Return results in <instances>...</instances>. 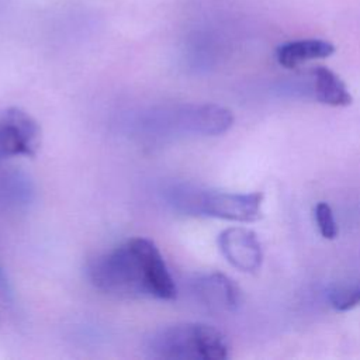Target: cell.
Instances as JSON below:
<instances>
[{
    "label": "cell",
    "mask_w": 360,
    "mask_h": 360,
    "mask_svg": "<svg viewBox=\"0 0 360 360\" xmlns=\"http://www.w3.org/2000/svg\"><path fill=\"white\" fill-rule=\"evenodd\" d=\"M86 274L97 291L114 297L170 301L177 295L159 248L148 238L127 239L98 255Z\"/></svg>",
    "instance_id": "cell-1"
},
{
    "label": "cell",
    "mask_w": 360,
    "mask_h": 360,
    "mask_svg": "<svg viewBox=\"0 0 360 360\" xmlns=\"http://www.w3.org/2000/svg\"><path fill=\"white\" fill-rule=\"evenodd\" d=\"M233 124L229 108L214 103H177L141 112L132 125L143 143H166L181 138L218 136Z\"/></svg>",
    "instance_id": "cell-2"
},
{
    "label": "cell",
    "mask_w": 360,
    "mask_h": 360,
    "mask_svg": "<svg viewBox=\"0 0 360 360\" xmlns=\"http://www.w3.org/2000/svg\"><path fill=\"white\" fill-rule=\"evenodd\" d=\"M166 204L187 217L253 222L262 218L263 193H228L191 183L170 184L163 193Z\"/></svg>",
    "instance_id": "cell-3"
},
{
    "label": "cell",
    "mask_w": 360,
    "mask_h": 360,
    "mask_svg": "<svg viewBox=\"0 0 360 360\" xmlns=\"http://www.w3.org/2000/svg\"><path fill=\"white\" fill-rule=\"evenodd\" d=\"M143 353L153 360H225L229 357V343L211 325L180 322L150 333Z\"/></svg>",
    "instance_id": "cell-4"
},
{
    "label": "cell",
    "mask_w": 360,
    "mask_h": 360,
    "mask_svg": "<svg viewBox=\"0 0 360 360\" xmlns=\"http://www.w3.org/2000/svg\"><path fill=\"white\" fill-rule=\"evenodd\" d=\"M41 145V128L24 110L0 111V167L11 158L34 156Z\"/></svg>",
    "instance_id": "cell-5"
},
{
    "label": "cell",
    "mask_w": 360,
    "mask_h": 360,
    "mask_svg": "<svg viewBox=\"0 0 360 360\" xmlns=\"http://www.w3.org/2000/svg\"><path fill=\"white\" fill-rule=\"evenodd\" d=\"M188 287L193 298L211 312H233L242 301L233 280L218 271L195 276Z\"/></svg>",
    "instance_id": "cell-6"
},
{
    "label": "cell",
    "mask_w": 360,
    "mask_h": 360,
    "mask_svg": "<svg viewBox=\"0 0 360 360\" xmlns=\"http://www.w3.org/2000/svg\"><path fill=\"white\" fill-rule=\"evenodd\" d=\"M218 248L229 264L243 273H257L263 263V249L257 235L242 226H231L218 235Z\"/></svg>",
    "instance_id": "cell-7"
},
{
    "label": "cell",
    "mask_w": 360,
    "mask_h": 360,
    "mask_svg": "<svg viewBox=\"0 0 360 360\" xmlns=\"http://www.w3.org/2000/svg\"><path fill=\"white\" fill-rule=\"evenodd\" d=\"M335 53V45L325 39H297L281 44L276 51L277 62L285 69H294L301 63L325 59Z\"/></svg>",
    "instance_id": "cell-8"
},
{
    "label": "cell",
    "mask_w": 360,
    "mask_h": 360,
    "mask_svg": "<svg viewBox=\"0 0 360 360\" xmlns=\"http://www.w3.org/2000/svg\"><path fill=\"white\" fill-rule=\"evenodd\" d=\"M314 89L318 101L330 107H347L353 101L346 83L326 66L314 69Z\"/></svg>",
    "instance_id": "cell-9"
},
{
    "label": "cell",
    "mask_w": 360,
    "mask_h": 360,
    "mask_svg": "<svg viewBox=\"0 0 360 360\" xmlns=\"http://www.w3.org/2000/svg\"><path fill=\"white\" fill-rule=\"evenodd\" d=\"M31 180L18 172H1L0 167V204L7 207L27 205L32 198Z\"/></svg>",
    "instance_id": "cell-10"
},
{
    "label": "cell",
    "mask_w": 360,
    "mask_h": 360,
    "mask_svg": "<svg viewBox=\"0 0 360 360\" xmlns=\"http://www.w3.org/2000/svg\"><path fill=\"white\" fill-rule=\"evenodd\" d=\"M330 305L340 312L350 311L360 305V281L352 284H342L329 292Z\"/></svg>",
    "instance_id": "cell-11"
},
{
    "label": "cell",
    "mask_w": 360,
    "mask_h": 360,
    "mask_svg": "<svg viewBox=\"0 0 360 360\" xmlns=\"http://www.w3.org/2000/svg\"><path fill=\"white\" fill-rule=\"evenodd\" d=\"M314 217H315V222H316V226H318L322 238L329 239V240L336 239V236L339 233V228L335 221V215H333L330 205L325 201H319L314 207Z\"/></svg>",
    "instance_id": "cell-12"
},
{
    "label": "cell",
    "mask_w": 360,
    "mask_h": 360,
    "mask_svg": "<svg viewBox=\"0 0 360 360\" xmlns=\"http://www.w3.org/2000/svg\"><path fill=\"white\" fill-rule=\"evenodd\" d=\"M0 295L3 297V300L8 301L11 300V288H10V284H8V280L4 274V270L0 264Z\"/></svg>",
    "instance_id": "cell-13"
}]
</instances>
